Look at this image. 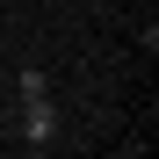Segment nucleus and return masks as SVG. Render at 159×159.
<instances>
[{
    "mask_svg": "<svg viewBox=\"0 0 159 159\" xmlns=\"http://www.w3.org/2000/svg\"><path fill=\"white\" fill-rule=\"evenodd\" d=\"M22 138H29L36 152L58 145V109H51V94H29V101H22Z\"/></svg>",
    "mask_w": 159,
    "mask_h": 159,
    "instance_id": "obj_1",
    "label": "nucleus"
}]
</instances>
